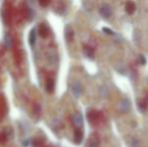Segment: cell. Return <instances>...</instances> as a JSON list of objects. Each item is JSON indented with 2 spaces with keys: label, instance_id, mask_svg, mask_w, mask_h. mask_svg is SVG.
Listing matches in <instances>:
<instances>
[{
  "label": "cell",
  "instance_id": "9c48e42d",
  "mask_svg": "<svg viewBox=\"0 0 148 147\" xmlns=\"http://www.w3.org/2000/svg\"><path fill=\"white\" fill-rule=\"evenodd\" d=\"M74 140H75V142H76V143H78V144L82 142V140H83V132L81 131L80 129H77L76 132H75Z\"/></svg>",
  "mask_w": 148,
  "mask_h": 147
},
{
  "label": "cell",
  "instance_id": "52a82bcc",
  "mask_svg": "<svg viewBox=\"0 0 148 147\" xmlns=\"http://www.w3.org/2000/svg\"><path fill=\"white\" fill-rule=\"evenodd\" d=\"M120 109L122 112H128L129 109H130V102H129L127 99H124V100L121 101V104H120Z\"/></svg>",
  "mask_w": 148,
  "mask_h": 147
},
{
  "label": "cell",
  "instance_id": "3957f363",
  "mask_svg": "<svg viewBox=\"0 0 148 147\" xmlns=\"http://www.w3.org/2000/svg\"><path fill=\"white\" fill-rule=\"evenodd\" d=\"M73 123L76 127L81 128L84 124V119H83V116L81 113H76L73 116Z\"/></svg>",
  "mask_w": 148,
  "mask_h": 147
},
{
  "label": "cell",
  "instance_id": "4fadbf2b",
  "mask_svg": "<svg viewBox=\"0 0 148 147\" xmlns=\"http://www.w3.org/2000/svg\"><path fill=\"white\" fill-rule=\"evenodd\" d=\"M39 34H40L42 37H45L47 36V26L45 25H41L39 27Z\"/></svg>",
  "mask_w": 148,
  "mask_h": 147
},
{
  "label": "cell",
  "instance_id": "6da1fadb",
  "mask_svg": "<svg viewBox=\"0 0 148 147\" xmlns=\"http://www.w3.org/2000/svg\"><path fill=\"white\" fill-rule=\"evenodd\" d=\"M72 91H73V93H74L75 97L79 98V97H80L81 95H82V93H83L82 84H81L80 82H78V81H75V82L72 84Z\"/></svg>",
  "mask_w": 148,
  "mask_h": 147
},
{
  "label": "cell",
  "instance_id": "ac0fdd59",
  "mask_svg": "<svg viewBox=\"0 0 148 147\" xmlns=\"http://www.w3.org/2000/svg\"><path fill=\"white\" fill-rule=\"evenodd\" d=\"M39 3H40L41 5H47V4H49V2H39Z\"/></svg>",
  "mask_w": 148,
  "mask_h": 147
},
{
  "label": "cell",
  "instance_id": "9a60e30c",
  "mask_svg": "<svg viewBox=\"0 0 148 147\" xmlns=\"http://www.w3.org/2000/svg\"><path fill=\"white\" fill-rule=\"evenodd\" d=\"M27 16H28V19H30V20L33 19V12H32V9H31V8H28Z\"/></svg>",
  "mask_w": 148,
  "mask_h": 147
},
{
  "label": "cell",
  "instance_id": "2e32d148",
  "mask_svg": "<svg viewBox=\"0 0 148 147\" xmlns=\"http://www.w3.org/2000/svg\"><path fill=\"white\" fill-rule=\"evenodd\" d=\"M103 30L106 32V34H113V31H112L111 29H109V28H107V27H104Z\"/></svg>",
  "mask_w": 148,
  "mask_h": 147
},
{
  "label": "cell",
  "instance_id": "5b68a950",
  "mask_svg": "<svg viewBox=\"0 0 148 147\" xmlns=\"http://www.w3.org/2000/svg\"><path fill=\"white\" fill-rule=\"evenodd\" d=\"M125 9H126V12L128 14H132L134 13L135 9H136V6H135L134 2L128 1L126 4H125Z\"/></svg>",
  "mask_w": 148,
  "mask_h": 147
},
{
  "label": "cell",
  "instance_id": "e0dca14e",
  "mask_svg": "<svg viewBox=\"0 0 148 147\" xmlns=\"http://www.w3.org/2000/svg\"><path fill=\"white\" fill-rule=\"evenodd\" d=\"M139 59H140L141 64H142V65H144V64H145V59H144V57H143V55H140V57H139Z\"/></svg>",
  "mask_w": 148,
  "mask_h": 147
},
{
  "label": "cell",
  "instance_id": "ba28073f",
  "mask_svg": "<svg viewBox=\"0 0 148 147\" xmlns=\"http://www.w3.org/2000/svg\"><path fill=\"white\" fill-rule=\"evenodd\" d=\"M12 42H13L12 36H10L9 34H5V36H4V43H5L6 47L10 49V47L12 46Z\"/></svg>",
  "mask_w": 148,
  "mask_h": 147
},
{
  "label": "cell",
  "instance_id": "7a4b0ae2",
  "mask_svg": "<svg viewBox=\"0 0 148 147\" xmlns=\"http://www.w3.org/2000/svg\"><path fill=\"white\" fill-rule=\"evenodd\" d=\"M100 13L103 17L105 18H109L112 15V9L110 7V5L108 4H103V5L100 7Z\"/></svg>",
  "mask_w": 148,
  "mask_h": 147
},
{
  "label": "cell",
  "instance_id": "277c9868",
  "mask_svg": "<svg viewBox=\"0 0 148 147\" xmlns=\"http://www.w3.org/2000/svg\"><path fill=\"white\" fill-rule=\"evenodd\" d=\"M64 36H66V38L68 41H71L73 39V37H74V30H73L71 25L66 26V28H64Z\"/></svg>",
  "mask_w": 148,
  "mask_h": 147
},
{
  "label": "cell",
  "instance_id": "30bf717a",
  "mask_svg": "<svg viewBox=\"0 0 148 147\" xmlns=\"http://www.w3.org/2000/svg\"><path fill=\"white\" fill-rule=\"evenodd\" d=\"M45 88H47V91L49 93H53V90H55V81L49 79L47 82V85H45Z\"/></svg>",
  "mask_w": 148,
  "mask_h": 147
},
{
  "label": "cell",
  "instance_id": "5bb4252c",
  "mask_svg": "<svg viewBox=\"0 0 148 147\" xmlns=\"http://www.w3.org/2000/svg\"><path fill=\"white\" fill-rule=\"evenodd\" d=\"M130 147H139V141L135 138H133L130 142Z\"/></svg>",
  "mask_w": 148,
  "mask_h": 147
},
{
  "label": "cell",
  "instance_id": "8fae6325",
  "mask_svg": "<svg viewBox=\"0 0 148 147\" xmlns=\"http://www.w3.org/2000/svg\"><path fill=\"white\" fill-rule=\"evenodd\" d=\"M35 37H36V32H35V28H33V29H31V31H30V34H29V37H28L30 45H34Z\"/></svg>",
  "mask_w": 148,
  "mask_h": 147
},
{
  "label": "cell",
  "instance_id": "7c38bea8",
  "mask_svg": "<svg viewBox=\"0 0 148 147\" xmlns=\"http://www.w3.org/2000/svg\"><path fill=\"white\" fill-rule=\"evenodd\" d=\"M84 53H85V55H87L88 57H90V59H92V57H94V51L91 49V47H89V46H86L84 49Z\"/></svg>",
  "mask_w": 148,
  "mask_h": 147
},
{
  "label": "cell",
  "instance_id": "8992f818",
  "mask_svg": "<svg viewBox=\"0 0 148 147\" xmlns=\"http://www.w3.org/2000/svg\"><path fill=\"white\" fill-rule=\"evenodd\" d=\"M100 144V139L98 136L94 135L90 138L89 140V143H88V147H98Z\"/></svg>",
  "mask_w": 148,
  "mask_h": 147
}]
</instances>
